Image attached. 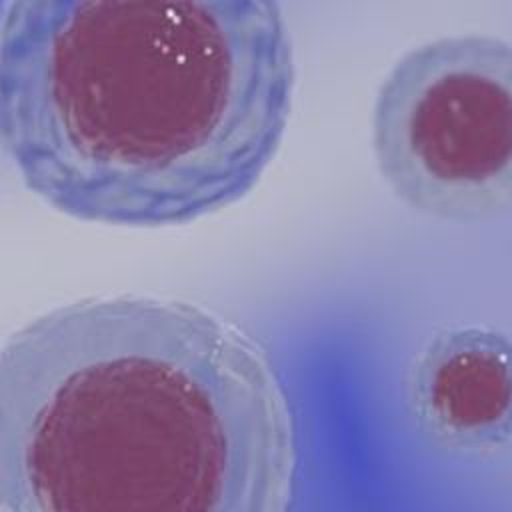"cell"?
<instances>
[{
    "label": "cell",
    "mask_w": 512,
    "mask_h": 512,
    "mask_svg": "<svg viewBox=\"0 0 512 512\" xmlns=\"http://www.w3.org/2000/svg\"><path fill=\"white\" fill-rule=\"evenodd\" d=\"M370 140L408 208L452 222L512 212V42L450 34L406 50L378 86Z\"/></svg>",
    "instance_id": "cell-3"
},
{
    "label": "cell",
    "mask_w": 512,
    "mask_h": 512,
    "mask_svg": "<svg viewBox=\"0 0 512 512\" xmlns=\"http://www.w3.org/2000/svg\"><path fill=\"white\" fill-rule=\"evenodd\" d=\"M294 88L280 0H0V146L76 220L176 226L242 200Z\"/></svg>",
    "instance_id": "cell-1"
},
{
    "label": "cell",
    "mask_w": 512,
    "mask_h": 512,
    "mask_svg": "<svg viewBox=\"0 0 512 512\" xmlns=\"http://www.w3.org/2000/svg\"><path fill=\"white\" fill-rule=\"evenodd\" d=\"M290 402L200 304L106 294L0 344V512H290Z\"/></svg>",
    "instance_id": "cell-2"
},
{
    "label": "cell",
    "mask_w": 512,
    "mask_h": 512,
    "mask_svg": "<svg viewBox=\"0 0 512 512\" xmlns=\"http://www.w3.org/2000/svg\"><path fill=\"white\" fill-rule=\"evenodd\" d=\"M408 404L438 444L494 452L512 444V336L484 324L438 330L414 356Z\"/></svg>",
    "instance_id": "cell-4"
}]
</instances>
